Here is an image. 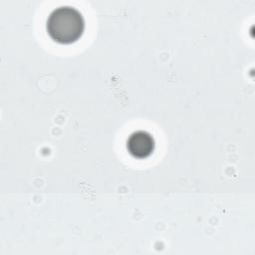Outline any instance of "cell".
Instances as JSON below:
<instances>
[{"label": "cell", "mask_w": 255, "mask_h": 255, "mask_svg": "<svg viewBox=\"0 0 255 255\" xmlns=\"http://www.w3.org/2000/svg\"><path fill=\"white\" fill-rule=\"evenodd\" d=\"M46 27L53 40L61 44H70L82 36L85 20L78 9L72 6H60L50 13Z\"/></svg>", "instance_id": "6da1fadb"}, {"label": "cell", "mask_w": 255, "mask_h": 255, "mask_svg": "<svg viewBox=\"0 0 255 255\" xmlns=\"http://www.w3.org/2000/svg\"><path fill=\"white\" fill-rule=\"evenodd\" d=\"M127 147L133 156L138 158L146 157L154 148V139L147 131L136 130L128 136Z\"/></svg>", "instance_id": "7a4b0ae2"}]
</instances>
